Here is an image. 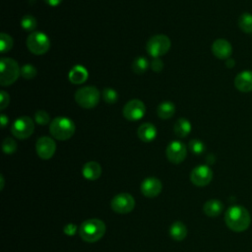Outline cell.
<instances>
[{
	"mask_svg": "<svg viewBox=\"0 0 252 252\" xmlns=\"http://www.w3.org/2000/svg\"><path fill=\"white\" fill-rule=\"evenodd\" d=\"M8 122H9L8 116H6L4 113H2L1 116H0V124H1V127H2V128H5L6 125L8 124Z\"/></svg>",
	"mask_w": 252,
	"mask_h": 252,
	"instance_id": "obj_36",
	"label": "cell"
},
{
	"mask_svg": "<svg viewBox=\"0 0 252 252\" xmlns=\"http://www.w3.org/2000/svg\"><path fill=\"white\" fill-rule=\"evenodd\" d=\"M235 88L241 93H249L252 91V71H242L238 73L234 79Z\"/></svg>",
	"mask_w": 252,
	"mask_h": 252,
	"instance_id": "obj_16",
	"label": "cell"
},
{
	"mask_svg": "<svg viewBox=\"0 0 252 252\" xmlns=\"http://www.w3.org/2000/svg\"><path fill=\"white\" fill-rule=\"evenodd\" d=\"M213 178V171L212 169L205 164H201L193 168L190 174L191 182L199 187H203L208 185Z\"/></svg>",
	"mask_w": 252,
	"mask_h": 252,
	"instance_id": "obj_12",
	"label": "cell"
},
{
	"mask_svg": "<svg viewBox=\"0 0 252 252\" xmlns=\"http://www.w3.org/2000/svg\"><path fill=\"white\" fill-rule=\"evenodd\" d=\"M105 232V224L98 219H90L85 220L79 227L81 238L89 243L98 241Z\"/></svg>",
	"mask_w": 252,
	"mask_h": 252,
	"instance_id": "obj_2",
	"label": "cell"
},
{
	"mask_svg": "<svg viewBox=\"0 0 252 252\" xmlns=\"http://www.w3.org/2000/svg\"><path fill=\"white\" fill-rule=\"evenodd\" d=\"M212 52L217 58L226 60L232 53V46L226 39L219 38L213 42Z\"/></svg>",
	"mask_w": 252,
	"mask_h": 252,
	"instance_id": "obj_15",
	"label": "cell"
},
{
	"mask_svg": "<svg viewBox=\"0 0 252 252\" xmlns=\"http://www.w3.org/2000/svg\"><path fill=\"white\" fill-rule=\"evenodd\" d=\"M162 189L159 179L156 177H148L141 184V192L147 198L157 197Z\"/></svg>",
	"mask_w": 252,
	"mask_h": 252,
	"instance_id": "obj_14",
	"label": "cell"
},
{
	"mask_svg": "<svg viewBox=\"0 0 252 252\" xmlns=\"http://www.w3.org/2000/svg\"><path fill=\"white\" fill-rule=\"evenodd\" d=\"M110 207L117 214H128L134 209L135 200L128 193H120L112 198Z\"/></svg>",
	"mask_w": 252,
	"mask_h": 252,
	"instance_id": "obj_9",
	"label": "cell"
},
{
	"mask_svg": "<svg viewBox=\"0 0 252 252\" xmlns=\"http://www.w3.org/2000/svg\"><path fill=\"white\" fill-rule=\"evenodd\" d=\"M34 121L38 125H46L50 122V117L48 113L44 110H37L34 113Z\"/></svg>",
	"mask_w": 252,
	"mask_h": 252,
	"instance_id": "obj_32",
	"label": "cell"
},
{
	"mask_svg": "<svg viewBox=\"0 0 252 252\" xmlns=\"http://www.w3.org/2000/svg\"><path fill=\"white\" fill-rule=\"evenodd\" d=\"M37 70L32 64H25L21 67V76L27 80H31L36 76Z\"/></svg>",
	"mask_w": 252,
	"mask_h": 252,
	"instance_id": "obj_30",
	"label": "cell"
},
{
	"mask_svg": "<svg viewBox=\"0 0 252 252\" xmlns=\"http://www.w3.org/2000/svg\"><path fill=\"white\" fill-rule=\"evenodd\" d=\"M223 210V205L220 200L211 199L207 201L203 206V211L208 217H217Z\"/></svg>",
	"mask_w": 252,
	"mask_h": 252,
	"instance_id": "obj_21",
	"label": "cell"
},
{
	"mask_svg": "<svg viewBox=\"0 0 252 252\" xmlns=\"http://www.w3.org/2000/svg\"><path fill=\"white\" fill-rule=\"evenodd\" d=\"M44 2L49 6L55 7V6H58L62 2V0H44Z\"/></svg>",
	"mask_w": 252,
	"mask_h": 252,
	"instance_id": "obj_37",
	"label": "cell"
},
{
	"mask_svg": "<svg viewBox=\"0 0 252 252\" xmlns=\"http://www.w3.org/2000/svg\"><path fill=\"white\" fill-rule=\"evenodd\" d=\"M171 46L170 39L165 34H155L147 42L148 53L153 57H160L166 54Z\"/></svg>",
	"mask_w": 252,
	"mask_h": 252,
	"instance_id": "obj_6",
	"label": "cell"
},
{
	"mask_svg": "<svg viewBox=\"0 0 252 252\" xmlns=\"http://www.w3.org/2000/svg\"><path fill=\"white\" fill-rule=\"evenodd\" d=\"M10 101V96L9 94L5 92V91H1L0 92V109L3 110L5 109Z\"/></svg>",
	"mask_w": 252,
	"mask_h": 252,
	"instance_id": "obj_34",
	"label": "cell"
},
{
	"mask_svg": "<svg viewBox=\"0 0 252 252\" xmlns=\"http://www.w3.org/2000/svg\"><path fill=\"white\" fill-rule=\"evenodd\" d=\"M21 27L27 32H32L37 27L36 19L32 15H25L21 20Z\"/></svg>",
	"mask_w": 252,
	"mask_h": 252,
	"instance_id": "obj_26",
	"label": "cell"
},
{
	"mask_svg": "<svg viewBox=\"0 0 252 252\" xmlns=\"http://www.w3.org/2000/svg\"><path fill=\"white\" fill-rule=\"evenodd\" d=\"M14 41L13 38L5 32H1L0 33V49H1V53H6L8 51H10L13 47Z\"/></svg>",
	"mask_w": 252,
	"mask_h": 252,
	"instance_id": "obj_27",
	"label": "cell"
},
{
	"mask_svg": "<svg viewBox=\"0 0 252 252\" xmlns=\"http://www.w3.org/2000/svg\"><path fill=\"white\" fill-rule=\"evenodd\" d=\"M88 75H89V73L84 66L76 65L70 70L68 78L72 84L79 85V84H83L87 81Z\"/></svg>",
	"mask_w": 252,
	"mask_h": 252,
	"instance_id": "obj_19",
	"label": "cell"
},
{
	"mask_svg": "<svg viewBox=\"0 0 252 252\" xmlns=\"http://www.w3.org/2000/svg\"><path fill=\"white\" fill-rule=\"evenodd\" d=\"M151 68L154 72H160L163 69V61L159 57L153 58L151 61Z\"/></svg>",
	"mask_w": 252,
	"mask_h": 252,
	"instance_id": "obj_33",
	"label": "cell"
},
{
	"mask_svg": "<svg viewBox=\"0 0 252 252\" xmlns=\"http://www.w3.org/2000/svg\"><path fill=\"white\" fill-rule=\"evenodd\" d=\"M100 98L99 91L93 86H87L79 89L75 94L76 102L83 108L91 109L97 105Z\"/></svg>",
	"mask_w": 252,
	"mask_h": 252,
	"instance_id": "obj_5",
	"label": "cell"
},
{
	"mask_svg": "<svg viewBox=\"0 0 252 252\" xmlns=\"http://www.w3.org/2000/svg\"><path fill=\"white\" fill-rule=\"evenodd\" d=\"M169 234L171 238L176 241L183 240L187 235V227L182 221L176 220L171 224L169 228Z\"/></svg>",
	"mask_w": 252,
	"mask_h": 252,
	"instance_id": "obj_22",
	"label": "cell"
},
{
	"mask_svg": "<svg viewBox=\"0 0 252 252\" xmlns=\"http://www.w3.org/2000/svg\"><path fill=\"white\" fill-rule=\"evenodd\" d=\"M64 233L65 234H67V235H69V236H73L76 232H77V230H78V226L76 225V224H74V223H68V224H66L65 226H64Z\"/></svg>",
	"mask_w": 252,
	"mask_h": 252,
	"instance_id": "obj_35",
	"label": "cell"
},
{
	"mask_svg": "<svg viewBox=\"0 0 252 252\" xmlns=\"http://www.w3.org/2000/svg\"><path fill=\"white\" fill-rule=\"evenodd\" d=\"M75 124L73 120L68 117L58 116L54 118L49 124V132L53 138L59 141H66L70 139L75 133Z\"/></svg>",
	"mask_w": 252,
	"mask_h": 252,
	"instance_id": "obj_3",
	"label": "cell"
},
{
	"mask_svg": "<svg viewBox=\"0 0 252 252\" xmlns=\"http://www.w3.org/2000/svg\"><path fill=\"white\" fill-rule=\"evenodd\" d=\"M34 130V123L29 116H21L17 118L12 126L11 132L18 139H28Z\"/></svg>",
	"mask_w": 252,
	"mask_h": 252,
	"instance_id": "obj_8",
	"label": "cell"
},
{
	"mask_svg": "<svg viewBox=\"0 0 252 252\" xmlns=\"http://www.w3.org/2000/svg\"><path fill=\"white\" fill-rule=\"evenodd\" d=\"M123 116L129 121H137L144 117L146 113L145 103L137 98L129 100L123 107Z\"/></svg>",
	"mask_w": 252,
	"mask_h": 252,
	"instance_id": "obj_10",
	"label": "cell"
},
{
	"mask_svg": "<svg viewBox=\"0 0 252 252\" xmlns=\"http://www.w3.org/2000/svg\"><path fill=\"white\" fill-rule=\"evenodd\" d=\"M21 75V68L17 61L9 57H3L0 60V85L2 87L11 86Z\"/></svg>",
	"mask_w": 252,
	"mask_h": 252,
	"instance_id": "obj_4",
	"label": "cell"
},
{
	"mask_svg": "<svg viewBox=\"0 0 252 252\" xmlns=\"http://www.w3.org/2000/svg\"><path fill=\"white\" fill-rule=\"evenodd\" d=\"M165 155L170 162L178 164L185 159L187 155V148L185 144L180 141H172L167 145Z\"/></svg>",
	"mask_w": 252,
	"mask_h": 252,
	"instance_id": "obj_11",
	"label": "cell"
},
{
	"mask_svg": "<svg viewBox=\"0 0 252 252\" xmlns=\"http://www.w3.org/2000/svg\"><path fill=\"white\" fill-rule=\"evenodd\" d=\"M137 135L141 141H143L145 143H149L156 139V137L158 135V130L154 124L146 122L139 126Z\"/></svg>",
	"mask_w": 252,
	"mask_h": 252,
	"instance_id": "obj_17",
	"label": "cell"
},
{
	"mask_svg": "<svg viewBox=\"0 0 252 252\" xmlns=\"http://www.w3.org/2000/svg\"><path fill=\"white\" fill-rule=\"evenodd\" d=\"M224 221L229 229L236 232H241L249 227L251 217L249 212L244 207L234 205L226 210L224 214Z\"/></svg>",
	"mask_w": 252,
	"mask_h": 252,
	"instance_id": "obj_1",
	"label": "cell"
},
{
	"mask_svg": "<svg viewBox=\"0 0 252 252\" xmlns=\"http://www.w3.org/2000/svg\"><path fill=\"white\" fill-rule=\"evenodd\" d=\"M37 156L42 159H49L53 157L56 151V144L52 138L42 136L37 139L35 144Z\"/></svg>",
	"mask_w": 252,
	"mask_h": 252,
	"instance_id": "obj_13",
	"label": "cell"
},
{
	"mask_svg": "<svg viewBox=\"0 0 252 252\" xmlns=\"http://www.w3.org/2000/svg\"><path fill=\"white\" fill-rule=\"evenodd\" d=\"M27 47L32 54L42 55L48 51L50 40L44 32H33L27 38Z\"/></svg>",
	"mask_w": 252,
	"mask_h": 252,
	"instance_id": "obj_7",
	"label": "cell"
},
{
	"mask_svg": "<svg viewBox=\"0 0 252 252\" xmlns=\"http://www.w3.org/2000/svg\"><path fill=\"white\" fill-rule=\"evenodd\" d=\"M238 27L245 33L252 32V15L248 12L242 13L238 18Z\"/></svg>",
	"mask_w": 252,
	"mask_h": 252,
	"instance_id": "obj_24",
	"label": "cell"
},
{
	"mask_svg": "<svg viewBox=\"0 0 252 252\" xmlns=\"http://www.w3.org/2000/svg\"><path fill=\"white\" fill-rule=\"evenodd\" d=\"M191 123L186 118H178L173 125V132L178 138H185L191 132Z\"/></svg>",
	"mask_w": 252,
	"mask_h": 252,
	"instance_id": "obj_20",
	"label": "cell"
},
{
	"mask_svg": "<svg viewBox=\"0 0 252 252\" xmlns=\"http://www.w3.org/2000/svg\"><path fill=\"white\" fill-rule=\"evenodd\" d=\"M225 65L228 68H232L235 65V61L233 59H231V58H228V59L225 60Z\"/></svg>",
	"mask_w": 252,
	"mask_h": 252,
	"instance_id": "obj_38",
	"label": "cell"
},
{
	"mask_svg": "<svg viewBox=\"0 0 252 252\" xmlns=\"http://www.w3.org/2000/svg\"><path fill=\"white\" fill-rule=\"evenodd\" d=\"M2 150L5 154L7 155H11L14 154L17 150V143L13 138L7 137L4 139L3 143H2Z\"/></svg>",
	"mask_w": 252,
	"mask_h": 252,
	"instance_id": "obj_31",
	"label": "cell"
},
{
	"mask_svg": "<svg viewBox=\"0 0 252 252\" xmlns=\"http://www.w3.org/2000/svg\"><path fill=\"white\" fill-rule=\"evenodd\" d=\"M83 176L91 181L96 180L101 174V166L96 161H89L84 164L82 169Z\"/></svg>",
	"mask_w": 252,
	"mask_h": 252,
	"instance_id": "obj_18",
	"label": "cell"
},
{
	"mask_svg": "<svg viewBox=\"0 0 252 252\" xmlns=\"http://www.w3.org/2000/svg\"><path fill=\"white\" fill-rule=\"evenodd\" d=\"M188 146H189V150L194 155H201L206 150L205 144L201 140H199V139H192V140H190Z\"/></svg>",
	"mask_w": 252,
	"mask_h": 252,
	"instance_id": "obj_28",
	"label": "cell"
},
{
	"mask_svg": "<svg viewBox=\"0 0 252 252\" xmlns=\"http://www.w3.org/2000/svg\"><path fill=\"white\" fill-rule=\"evenodd\" d=\"M149 68V61L144 56H139L135 58L132 62V70L137 75L144 74Z\"/></svg>",
	"mask_w": 252,
	"mask_h": 252,
	"instance_id": "obj_25",
	"label": "cell"
},
{
	"mask_svg": "<svg viewBox=\"0 0 252 252\" xmlns=\"http://www.w3.org/2000/svg\"><path fill=\"white\" fill-rule=\"evenodd\" d=\"M102 98L106 103L112 104L117 101L118 99V94L117 92L112 88H105L102 91Z\"/></svg>",
	"mask_w": 252,
	"mask_h": 252,
	"instance_id": "obj_29",
	"label": "cell"
},
{
	"mask_svg": "<svg viewBox=\"0 0 252 252\" xmlns=\"http://www.w3.org/2000/svg\"><path fill=\"white\" fill-rule=\"evenodd\" d=\"M175 113V105L171 101H163L157 108V114L161 119H169Z\"/></svg>",
	"mask_w": 252,
	"mask_h": 252,
	"instance_id": "obj_23",
	"label": "cell"
}]
</instances>
